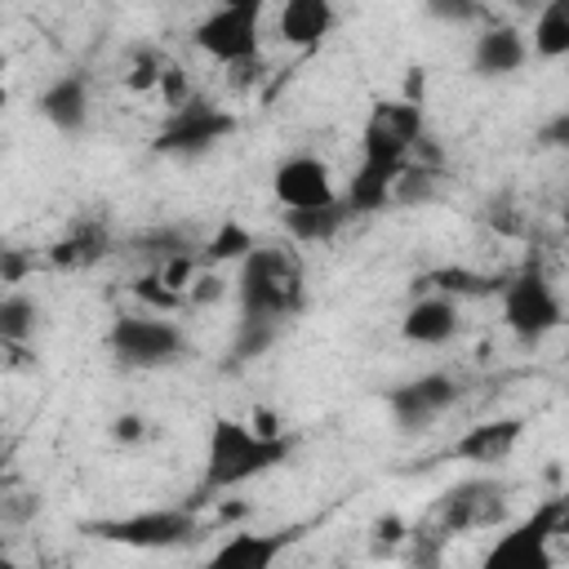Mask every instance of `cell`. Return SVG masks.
<instances>
[{
	"label": "cell",
	"instance_id": "6da1fadb",
	"mask_svg": "<svg viewBox=\"0 0 569 569\" xmlns=\"http://www.w3.org/2000/svg\"><path fill=\"white\" fill-rule=\"evenodd\" d=\"M236 338H231V365L258 360L276 338L302 316L307 307V284H302V262L284 244H253L240 258L236 276Z\"/></svg>",
	"mask_w": 569,
	"mask_h": 569
},
{
	"label": "cell",
	"instance_id": "7a4b0ae2",
	"mask_svg": "<svg viewBox=\"0 0 569 569\" xmlns=\"http://www.w3.org/2000/svg\"><path fill=\"white\" fill-rule=\"evenodd\" d=\"M422 133H427V116L413 98H382L369 107L360 129V164L351 169L347 191H338L351 218L382 213L391 204V187L400 169L413 160V147Z\"/></svg>",
	"mask_w": 569,
	"mask_h": 569
},
{
	"label": "cell",
	"instance_id": "3957f363",
	"mask_svg": "<svg viewBox=\"0 0 569 569\" xmlns=\"http://www.w3.org/2000/svg\"><path fill=\"white\" fill-rule=\"evenodd\" d=\"M289 453H293V440L280 436L276 427H253L244 418L218 413L209 422L204 476H200V498L196 502H204L209 493H222V489H236V485H249V480L267 476L271 467L289 462Z\"/></svg>",
	"mask_w": 569,
	"mask_h": 569
},
{
	"label": "cell",
	"instance_id": "277c9868",
	"mask_svg": "<svg viewBox=\"0 0 569 569\" xmlns=\"http://www.w3.org/2000/svg\"><path fill=\"white\" fill-rule=\"evenodd\" d=\"M498 289H502V325L511 329V338L520 347H538L547 333H556L565 325V302H560L551 276L533 258Z\"/></svg>",
	"mask_w": 569,
	"mask_h": 569
},
{
	"label": "cell",
	"instance_id": "5b68a950",
	"mask_svg": "<svg viewBox=\"0 0 569 569\" xmlns=\"http://www.w3.org/2000/svg\"><path fill=\"white\" fill-rule=\"evenodd\" d=\"M102 347L111 351V360L120 369H169V365L187 360V351H191L187 333L173 320L151 316V311H142V316L138 311L116 316L111 329H107V338H102Z\"/></svg>",
	"mask_w": 569,
	"mask_h": 569
},
{
	"label": "cell",
	"instance_id": "8992f818",
	"mask_svg": "<svg viewBox=\"0 0 569 569\" xmlns=\"http://www.w3.org/2000/svg\"><path fill=\"white\" fill-rule=\"evenodd\" d=\"M80 533H89L98 542L133 547V551H173V547H187L191 538H200V520L191 507H147V511H129V516L84 520Z\"/></svg>",
	"mask_w": 569,
	"mask_h": 569
},
{
	"label": "cell",
	"instance_id": "52a82bcc",
	"mask_svg": "<svg viewBox=\"0 0 569 569\" xmlns=\"http://www.w3.org/2000/svg\"><path fill=\"white\" fill-rule=\"evenodd\" d=\"M262 4L267 0H222L218 9H209L196 31L191 44L222 62V67H258V31H262Z\"/></svg>",
	"mask_w": 569,
	"mask_h": 569
},
{
	"label": "cell",
	"instance_id": "ba28073f",
	"mask_svg": "<svg viewBox=\"0 0 569 569\" xmlns=\"http://www.w3.org/2000/svg\"><path fill=\"white\" fill-rule=\"evenodd\" d=\"M236 120L231 111L204 102V98H182L178 107H169V120L160 124L156 133V151L160 156H178V160H191V156H204L213 151L222 138H231Z\"/></svg>",
	"mask_w": 569,
	"mask_h": 569
},
{
	"label": "cell",
	"instance_id": "9c48e42d",
	"mask_svg": "<svg viewBox=\"0 0 569 569\" xmlns=\"http://www.w3.org/2000/svg\"><path fill=\"white\" fill-rule=\"evenodd\" d=\"M458 396H462L458 378L445 373V369H431V373H418L409 382H396L387 391V413H391V422H396L400 436H418L436 418H445L458 405Z\"/></svg>",
	"mask_w": 569,
	"mask_h": 569
},
{
	"label": "cell",
	"instance_id": "30bf717a",
	"mask_svg": "<svg viewBox=\"0 0 569 569\" xmlns=\"http://www.w3.org/2000/svg\"><path fill=\"white\" fill-rule=\"evenodd\" d=\"M431 520L445 533H471V529H493L507 520V485L489 476H471L453 489H445L431 507Z\"/></svg>",
	"mask_w": 569,
	"mask_h": 569
},
{
	"label": "cell",
	"instance_id": "8fae6325",
	"mask_svg": "<svg viewBox=\"0 0 569 569\" xmlns=\"http://www.w3.org/2000/svg\"><path fill=\"white\" fill-rule=\"evenodd\" d=\"M569 520V502L565 498H547L529 520H520L511 533H502L489 551V569L498 565H516V569H547L551 565V538L565 529Z\"/></svg>",
	"mask_w": 569,
	"mask_h": 569
},
{
	"label": "cell",
	"instance_id": "7c38bea8",
	"mask_svg": "<svg viewBox=\"0 0 569 569\" xmlns=\"http://www.w3.org/2000/svg\"><path fill=\"white\" fill-rule=\"evenodd\" d=\"M271 196L284 204V209H307V204H329L338 200V187L329 178V164L320 156H284L276 169H271Z\"/></svg>",
	"mask_w": 569,
	"mask_h": 569
},
{
	"label": "cell",
	"instance_id": "4fadbf2b",
	"mask_svg": "<svg viewBox=\"0 0 569 569\" xmlns=\"http://www.w3.org/2000/svg\"><path fill=\"white\" fill-rule=\"evenodd\" d=\"M458 329H462L458 298H449L440 289H427L422 298H413L405 320H400V338L413 347H445L458 338Z\"/></svg>",
	"mask_w": 569,
	"mask_h": 569
},
{
	"label": "cell",
	"instance_id": "5bb4252c",
	"mask_svg": "<svg viewBox=\"0 0 569 569\" xmlns=\"http://www.w3.org/2000/svg\"><path fill=\"white\" fill-rule=\"evenodd\" d=\"M36 111L67 138H80L89 129V111H93V98H89V80L80 71H62L53 76L44 89H40V102Z\"/></svg>",
	"mask_w": 569,
	"mask_h": 569
},
{
	"label": "cell",
	"instance_id": "9a60e30c",
	"mask_svg": "<svg viewBox=\"0 0 569 569\" xmlns=\"http://www.w3.org/2000/svg\"><path fill=\"white\" fill-rule=\"evenodd\" d=\"M338 27V9L333 0H280V18H276V36L298 49V53H311L320 49Z\"/></svg>",
	"mask_w": 569,
	"mask_h": 569
},
{
	"label": "cell",
	"instance_id": "2e32d148",
	"mask_svg": "<svg viewBox=\"0 0 569 569\" xmlns=\"http://www.w3.org/2000/svg\"><path fill=\"white\" fill-rule=\"evenodd\" d=\"M529 62V40L507 27V22H489L476 44H471V71L480 80H502V76H516L520 67Z\"/></svg>",
	"mask_w": 569,
	"mask_h": 569
},
{
	"label": "cell",
	"instance_id": "e0dca14e",
	"mask_svg": "<svg viewBox=\"0 0 569 569\" xmlns=\"http://www.w3.org/2000/svg\"><path fill=\"white\" fill-rule=\"evenodd\" d=\"M520 436H525V422L520 418H489V422L467 427L449 445V453L462 458V462H476V467H498V462H507L516 453Z\"/></svg>",
	"mask_w": 569,
	"mask_h": 569
},
{
	"label": "cell",
	"instance_id": "ac0fdd59",
	"mask_svg": "<svg viewBox=\"0 0 569 569\" xmlns=\"http://www.w3.org/2000/svg\"><path fill=\"white\" fill-rule=\"evenodd\" d=\"M298 529H267V533H231L222 547H213L209 565L218 569H271L284 547H293Z\"/></svg>",
	"mask_w": 569,
	"mask_h": 569
},
{
	"label": "cell",
	"instance_id": "d6986e66",
	"mask_svg": "<svg viewBox=\"0 0 569 569\" xmlns=\"http://www.w3.org/2000/svg\"><path fill=\"white\" fill-rule=\"evenodd\" d=\"M347 209H342V196L329 200V204H307V209H284V231L289 240L298 244H329L342 227H347Z\"/></svg>",
	"mask_w": 569,
	"mask_h": 569
},
{
	"label": "cell",
	"instance_id": "ffe728a7",
	"mask_svg": "<svg viewBox=\"0 0 569 569\" xmlns=\"http://www.w3.org/2000/svg\"><path fill=\"white\" fill-rule=\"evenodd\" d=\"M107 227L102 222H76L58 244H49V262L62 267V271H80V267H93L102 253H107Z\"/></svg>",
	"mask_w": 569,
	"mask_h": 569
},
{
	"label": "cell",
	"instance_id": "44dd1931",
	"mask_svg": "<svg viewBox=\"0 0 569 569\" xmlns=\"http://www.w3.org/2000/svg\"><path fill=\"white\" fill-rule=\"evenodd\" d=\"M36 325H40V307L31 293H22V289L0 293V347L22 351L36 338Z\"/></svg>",
	"mask_w": 569,
	"mask_h": 569
},
{
	"label": "cell",
	"instance_id": "7402d4cb",
	"mask_svg": "<svg viewBox=\"0 0 569 569\" xmlns=\"http://www.w3.org/2000/svg\"><path fill=\"white\" fill-rule=\"evenodd\" d=\"M533 53L556 62L569 53V0H547L533 18Z\"/></svg>",
	"mask_w": 569,
	"mask_h": 569
},
{
	"label": "cell",
	"instance_id": "603a6c76",
	"mask_svg": "<svg viewBox=\"0 0 569 569\" xmlns=\"http://www.w3.org/2000/svg\"><path fill=\"white\" fill-rule=\"evenodd\" d=\"M129 253H138L142 262L160 267L169 258H191L196 244H191V231H182V227H147V231H138L129 240Z\"/></svg>",
	"mask_w": 569,
	"mask_h": 569
},
{
	"label": "cell",
	"instance_id": "cb8c5ba5",
	"mask_svg": "<svg viewBox=\"0 0 569 569\" xmlns=\"http://www.w3.org/2000/svg\"><path fill=\"white\" fill-rule=\"evenodd\" d=\"M427 284H431V289H440V293H449V298H476V293L498 289V280H493V276H476V271H458V267L431 271V276H427Z\"/></svg>",
	"mask_w": 569,
	"mask_h": 569
},
{
	"label": "cell",
	"instance_id": "d4e9b609",
	"mask_svg": "<svg viewBox=\"0 0 569 569\" xmlns=\"http://www.w3.org/2000/svg\"><path fill=\"white\" fill-rule=\"evenodd\" d=\"M422 13L445 27H471L485 18V0H422Z\"/></svg>",
	"mask_w": 569,
	"mask_h": 569
},
{
	"label": "cell",
	"instance_id": "484cf974",
	"mask_svg": "<svg viewBox=\"0 0 569 569\" xmlns=\"http://www.w3.org/2000/svg\"><path fill=\"white\" fill-rule=\"evenodd\" d=\"M249 249H253V236H249L240 222H222V227L213 231L204 258H209V262H222V258H244Z\"/></svg>",
	"mask_w": 569,
	"mask_h": 569
},
{
	"label": "cell",
	"instance_id": "4316f807",
	"mask_svg": "<svg viewBox=\"0 0 569 569\" xmlns=\"http://www.w3.org/2000/svg\"><path fill=\"white\" fill-rule=\"evenodd\" d=\"M133 293H138V298H142L147 307H160V311H173V307H182V298H187V293L169 289V284H164V280H160L156 271L138 276V280H133Z\"/></svg>",
	"mask_w": 569,
	"mask_h": 569
},
{
	"label": "cell",
	"instance_id": "83f0119b",
	"mask_svg": "<svg viewBox=\"0 0 569 569\" xmlns=\"http://www.w3.org/2000/svg\"><path fill=\"white\" fill-rule=\"evenodd\" d=\"M111 436H116L120 445H133V440H142V436H147V418H138V413H124V418H116Z\"/></svg>",
	"mask_w": 569,
	"mask_h": 569
},
{
	"label": "cell",
	"instance_id": "f1b7e54d",
	"mask_svg": "<svg viewBox=\"0 0 569 569\" xmlns=\"http://www.w3.org/2000/svg\"><path fill=\"white\" fill-rule=\"evenodd\" d=\"M511 4H516V9H542L547 0H511Z\"/></svg>",
	"mask_w": 569,
	"mask_h": 569
},
{
	"label": "cell",
	"instance_id": "f546056e",
	"mask_svg": "<svg viewBox=\"0 0 569 569\" xmlns=\"http://www.w3.org/2000/svg\"><path fill=\"white\" fill-rule=\"evenodd\" d=\"M0 445H4V422H0Z\"/></svg>",
	"mask_w": 569,
	"mask_h": 569
}]
</instances>
